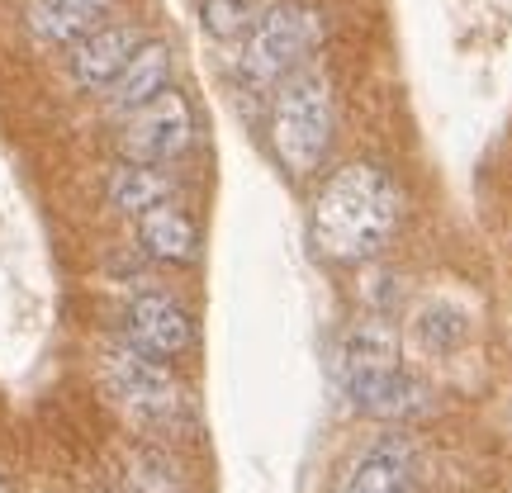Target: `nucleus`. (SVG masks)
Returning <instances> with one entry per match:
<instances>
[{
  "mask_svg": "<svg viewBox=\"0 0 512 493\" xmlns=\"http://www.w3.org/2000/svg\"><path fill=\"white\" fill-rule=\"evenodd\" d=\"M124 332L128 342L147 356H162V361H176L190 351L195 342V323L190 313L162 290H147V294H133L124 309Z\"/></svg>",
  "mask_w": 512,
  "mask_h": 493,
  "instance_id": "7",
  "label": "nucleus"
},
{
  "mask_svg": "<svg viewBox=\"0 0 512 493\" xmlns=\"http://www.w3.org/2000/svg\"><path fill=\"white\" fill-rule=\"evenodd\" d=\"M332 119H337V105H332L328 72L299 67L294 76H285V81L275 86L271 147L290 176L304 181V176H313V171L323 166L328 143H332Z\"/></svg>",
  "mask_w": 512,
  "mask_h": 493,
  "instance_id": "4",
  "label": "nucleus"
},
{
  "mask_svg": "<svg viewBox=\"0 0 512 493\" xmlns=\"http://www.w3.org/2000/svg\"><path fill=\"white\" fill-rule=\"evenodd\" d=\"M403 223V190L399 181L370 162L342 166L313 200L309 242L323 261L356 266L384 252V242L399 233Z\"/></svg>",
  "mask_w": 512,
  "mask_h": 493,
  "instance_id": "1",
  "label": "nucleus"
},
{
  "mask_svg": "<svg viewBox=\"0 0 512 493\" xmlns=\"http://www.w3.org/2000/svg\"><path fill=\"white\" fill-rule=\"evenodd\" d=\"M166 86H171V48H166L162 38H143L138 53L124 62V72L110 81L105 105H110L114 114H133L138 105H147L152 95H162Z\"/></svg>",
  "mask_w": 512,
  "mask_h": 493,
  "instance_id": "9",
  "label": "nucleus"
},
{
  "mask_svg": "<svg viewBox=\"0 0 512 493\" xmlns=\"http://www.w3.org/2000/svg\"><path fill=\"white\" fill-rule=\"evenodd\" d=\"M100 380L110 399L124 408L133 422L152 432H190L195 427V403L162 356H147L133 342H105L100 347Z\"/></svg>",
  "mask_w": 512,
  "mask_h": 493,
  "instance_id": "3",
  "label": "nucleus"
},
{
  "mask_svg": "<svg viewBox=\"0 0 512 493\" xmlns=\"http://www.w3.org/2000/svg\"><path fill=\"white\" fill-rule=\"evenodd\" d=\"M105 195H110V204L119 214L138 219V214H147V209H157V204L171 200V195H176V181L166 176L162 166L119 162L110 171V181H105Z\"/></svg>",
  "mask_w": 512,
  "mask_h": 493,
  "instance_id": "12",
  "label": "nucleus"
},
{
  "mask_svg": "<svg viewBox=\"0 0 512 493\" xmlns=\"http://www.w3.org/2000/svg\"><path fill=\"white\" fill-rule=\"evenodd\" d=\"M413 484V456L403 441H380L370 446L366 456L356 460L347 489L342 493H408Z\"/></svg>",
  "mask_w": 512,
  "mask_h": 493,
  "instance_id": "13",
  "label": "nucleus"
},
{
  "mask_svg": "<svg viewBox=\"0 0 512 493\" xmlns=\"http://www.w3.org/2000/svg\"><path fill=\"white\" fill-rule=\"evenodd\" d=\"M195 143V110L176 86H166L162 95H152L147 105L124 114L119 128V152L124 162H147V166H171L185 157Z\"/></svg>",
  "mask_w": 512,
  "mask_h": 493,
  "instance_id": "6",
  "label": "nucleus"
},
{
  "mask_svg": "<svg viewBox=\"0 0 512 493\" xmlns=\"http://www.w3.org/2000/svg\"><path fill=\"white\" fill-rule=\"evenodd\" d=\"M114 10V0H29V34L38 43H53V48H72L76 38H86L91 29L105 24V15Z\"/></svg>",
  "mask_w": 512,
  "mask_h": 493,
  "instance_id": "10",
  "label": "nucleus"
},
{
  "mask_svg": "<svg viewBox=\"0 0 512 493\" xmlns=\"http://www.w3.org/2000/svg\"><path fill=\"white\" fill-rule=\"evenodd\" d=\"M318 43H323V15L304 0H280L266 15H256L252 34L242 43V81L271 91L299 67H309Z\"/></svg>",
  "mask_w": 512,
  "mask_h": 493,
  "instance_id": "5",
  "label": "nucleus"
},
{
  "mask_svg": "<svg viewBox=\"0 0 512 493\" xmlns=\"http://www.w3.org/2000/svg\"><path fill=\"white\" fill-rule=\"evenodd\" d=\"M138 43H143V34L133 24H100V29H91L86 38L72 43V57H67L72 81L81 91H110V81L124 72V62L138 53Z\"/></svg>",
  "mask_w": 512,
  "mask_h": 493,
  "instance_id": "8",
  "label": "nucleus"
},
{
  "mask_svg": "<svg viewBox=\"0 0 512 493\" xmlns=\"http://www.w3.org/2000/svg\"><path fill=\"white\" fill-rule=\"evenodd\" d=\"M200 24H204V34L209 38H247L252 34V5L247 0H200Z\"/></svg>",
  "mask_w": 512,
  "mask_h": 493,
  "instance_id": "16",
  "label": "nucleus"
},
{
  "mask_svg": "<svg viewBox=\"0 0 512 493\" xmlns=\"http://www.w3.org/2000/svg\"><path fill=\"white\" fill-rule=\"evenodd\" d=\"M124 479H128V493H185L176 465L157 451H133L124 460Z\"/></svg>",
  "mask_w": 512,
  "mask_h": 493,
  "instance_id": "14",
  "label": "nucleus"
},
{
  "mask_svg": "<svg viewBox=\"0 0 512 493\" xmlns=\"http://www.w3.org/2000/svg\"><path fill=\"white\" fill-rule=\"evenodd\" d=\"M138 242L152 261H166V266H185L200 256V228L176 200L138 214Z\"/></svg>",
  "mask_w": 512,
  "mask_h": 493,
  "instance_id": "11",
  "label": "nucleus"
},
{
  "mask_svg": "<svg viewBox=\"0 0 512 493\" xmlns=\"http://www.w3.org/2000/svg\"><path fill=\"white\" fill-rule=\"evenodd\" d=\"M337 370H342V389L347 399L370 413V418H413L427 408V389L418 384V375L403 370L399 337L389 323L370 318L342 337L337 351Z\"/></svg>",
  "mask_w": 512,
  "mask_h": 493,
  "instance_id": "2",
  "label": "nucleus"
},
{
  "mask_svg": "<svg viewBox=\"0 0 512 493\" xmlns=\"http://www.w3.org/2000/svg\"><path fill=\"white\" fill-rule=\"evenodd\" d=\"M465 332H470V323H465V313H456L451 304H432V309L418 313V337L427 351H456L460 342H465Z\"/></svg>",
  "mask_w": 512,
  "mask_h": 493,
  "instance_id": "15",
  "label": "nucleus"
},
{
  "mask_svg": "<svg viewBox=\"0 0 512 493\" xmlns=\"http://www.w3.org/2000/svg\"><path fill=\"white\" fill-rule=\"evenodd\" d=\"M0 493H10V489H5V484H0Z\"/></svg>",
  "mask_w": 512,
  "mask_h": 493,
  "instance_id": "17",
  "label": "nucleus"
}]
</instances>
